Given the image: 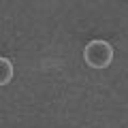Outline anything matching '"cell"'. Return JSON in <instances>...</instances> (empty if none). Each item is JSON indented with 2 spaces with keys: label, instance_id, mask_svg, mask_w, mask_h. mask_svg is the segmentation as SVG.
I'll list each match as a JSON object with an SVG mask.
<instances>
[{
  "label": "cell",
  "instance_id": "cell-1",
  "mask_svg": "<svg viewBox=\"0 0 128 128\" xmlns=\"http://www.w3.org/2000/svg\"><path fill=\"white\" fill-rule=\"evenodd\" d=\"M83 60H86V64L90 66V68H107V66H111V62H113V47H111L109 41H102V38H94V41H90L86 45V49H83Z\"/></svg>",
  "mask_w": 128,
  "mask_h": 128
},
{
  "label": "cell",
  "instance_id": "cell-2",
  "mask_svg": "<svg viewBox=\"0 0 128 128\" xmlns=\"http://www.w3.org/2000/svg\"><path fill=\"white\" fill-rule=\"evenodd\" d=\"M13 62H11L6 56H0V88L2 86H9L11 81H13Z\"/></svg>",
  "mask_w": 128,
  "mask_h": 128
}]
</instances>
